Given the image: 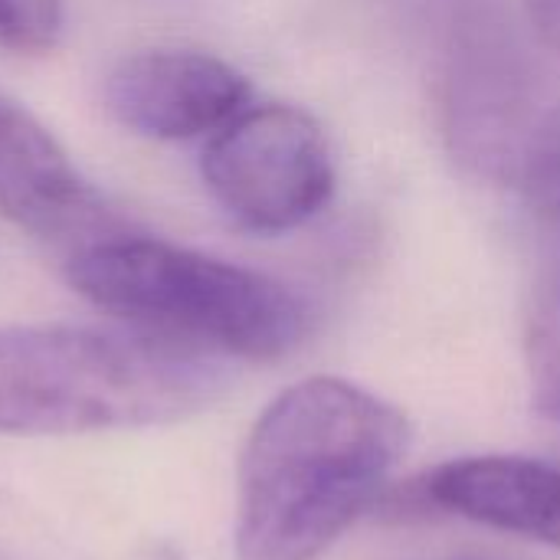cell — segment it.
Listing matches in <instances>:
<instances>
[{"mask_svg": "<svg viewBox=\"0 0 560 560\" xmlns=\"http://www.w3.org/2000/svg\"><path fill=\"white\" fill-rule=\"evenodd\" d=\"M62 23V0H0V49L46 52L59 43Z\"/></svg>", "mask_w": 560, "mask_h": 560, "instance_id": "cell-9", "label": "cell"}, {"mask_svg": "<svg viewBox=\"0 0 560 560\" xmlns=\"http://www.w3.org/2000/svg\"><path fill=\"white\" fill-rule=\"evenodd\" d=\"M436 560H509V558H499V555H450V558H436Z\"/></svg>", "mask_w": 560, "mask_h": 560, "instance_id": "cell-10", "label": "cell"}, {"mask_svg": "<svg viewBox=\"0 0 560 560\" xmlns=\"http://www.w3.org/2000/svg\"><path fill=\"white\" fill-rule=\"evenodd\" d=\"M407 446V417L351 381L285 387L240 456L236 560H318L374 509Z\"/></svg>", "mask_w": 560, "mask_h": 560, "instance_id": "cell-1", "label": "cell"}, {"mask_svg": "<svg viewBox=\"0 0 560 560\" xmlns=\"http://www.w3.org/2000/svg\"><path fill=\"white\" fill-rule=\"evenodd\" d=\"M0 217L39 240L108 236L102 197L20 102L0 95Z\"/></svg>", "mask_w": 560, "mask_h": 560, "instance_id": "cell-7", "label": "cell"}, {"mask_svg": "<svg viewBox=\"0 0 560 560\" xmlns=\"http://www.w3.org/2000/svg\"><path fill=\"white\" fill-rule=\"evenodd\" d=\"M443 128L479 177L560 226V46L502 0H456L443 56Z\"/></svg>", "mask_w": 560, "mask_h": 560, "instance_id": "cell-3", "label": "cell"}, {"mask_svg": "<svg viewBox=\"0 0 560 560\" xmlns=\"http://www.w3.org/2000/svg\"><path fill=\"white\" fill-rule=\"evenodd\" d=\"M66 282L131 328L220 361H279L308 331L302 299L279 279L151 236L108 233L79 246Z\"/></svg>", "mask_w": 560, "mask_h": 560, "instance_id": "cell-4", "label": "cell"}, {"mask_svg": "<svg viewBox=\"0 0 560 560\" xmlns=\"http://www.w3.org/2000/svg\"><path fill=\"white\" fill-rule=\"evenodd\" d=\"M105 102L141 138L190 141L233 121L249 102V82L213 52L144 49L108 72Z\"/></svg>", "mask_w": 560, "mask_h": 560, "instance_id": "cell-6", "label": "cell"}, {"mask_svg": "<svg viewBox=\"0 0 560 560\" xmlns=\"http://www.w3.org/2000/svg\"><path fill=\"white\" fill-rule=\"evenodd\" d=\"M410 505L560 548V466L528 456H463L407 486Z\"/></svg>", "mask_w": 560, "mask_h": 560, "instance_id": "cell-8", "label": "cell"}, {"mask_svg": "<svg viewBox=\"0 0 560 560\" xmlns=\"http://www.w3.org/2000/svg\"><path fill=\"white\" fill-rule=\"evenodd\" d=\"M220 358L141 328H0V433L75 436L164 427L210 407Z\"/></svg>", "mask_w": 560, "mask_h": 560, "instance_id": "cell-2", "label": "cell"}, {"mask_svg": "<svg viewBox=\"0 0 560 560\" xmlns=\"http://www.w3.org/2000/svg\"><path fill=\"white\" fill-rule=\"evenodd\" d=\"M217 207L249 233H289L335 197V161L322 125L299 105H256L226 121L200 158Z\"/></svg>", "mask_w": 560, "mask_h": 560, "instance_id": "cell-5", "label": "cell"}]
</instances>
